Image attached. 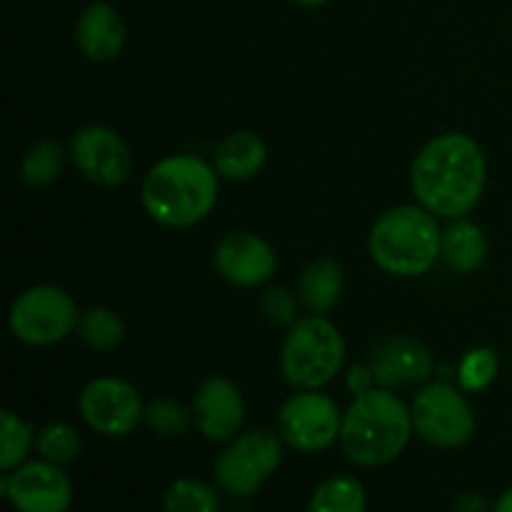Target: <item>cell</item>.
I'll use <instances>...</instances> for the list:
<instances>
[{
	"label": "cell",
	"mask_w": 512,
	"mask_h": 512,
	"mask_svg": "<svg viewBox=\"0 0 512 512\" xmlns=\"http://www.w3.org/2000/svg\"><path fill=\"white\" fill-rule=\"evenodd\" d=\"M485 180L483 148L465 133H443L425 143L410 168L418 205L448 220L465 218L480 203Z\"/></svg>",
	"instance_id": "obj_1"
},
{
	"label": "cell",
	"mask_w": 512,
	"mask_h": 512,
	"mask_svg": "<svg viewBox=\"0 0 512 512\" xmlns=\"http://www.w3.org/2000/svg\"><path fill=\"white\" fill-rule=\"evenodd\" d=\"M218 178L213 165L195 155H168L143 180L145 213L165 228H190L218 203Z\"/></svg>",
	"instance_id": "obj_2"
},
{
	"label": "cell",
	"mask_w": 512,
	"mask_h": 512,
	"mask_svg": "<svg viewBox=\"0 0 512 512\" xmlns=\"http://www.w3.org/2000/svg\"><path fill=\"white\" fill-rule=\"evenodd\" d=\"M413 413L390 388H373L355 395L345 410L340 428V448L350 463L363 468H380L400 458L410 443Z\"/></svg>",
	"instance_id": "obj_3"
},
{
	"label": "cell",
	"mask_w": 512,
	"mask_h": 512,
	"mask_svg": "<svg viewBox=\"0 0 512 512\" xmlns=\"http://www.w3.org/2000/svg\"><path fill=\"white\" fill-rule=\"evenodd\" d=\"M443 230L438 215L423 205H398L375 220L370 230V258L385 273L418 278L440 260Z\"/></svg>",
	"instance_id": "obj_4"
},
{
	"label": "cell",
	"mask_w": 512,
	"mask_h": 512,
	"mask_svg": "<svg viewBox=\"0 0 512 512\" xmlns=\"http://www.w3.org/2000/svg\"><path fill=\"white\" fill-rule=\"evenodd\" d=\"M345 363V340L323 315L300 318L290 325L280 350V370L298 390H320L335 380Z\"/></svg>",
	"instance_id": "obj_5"
},
{
	"label": "cell",
	"mask_w": 512,
	"mask_h": 512,
	"mask_svg": "<svg viewBox=\"0 0 512 512\" xmlns=\"http://www.w3.org/2000/svg\"><path fill=\"white\" fill-rule=\"evenodd\" d=\"M75 300L55 285H35L18 295L10 308V333L25 345H55L78 328Z\"/></svg>",
	"instance_id": "obj_6"
},
{
	"label": "cell",
	"mask_w": 512,
	"mask_h": 512,
	"mask_svg": "<svg viewBox=\"0 0 512 512\" xmlns=\"http://www.w3.org/2000/svg\"><path fill=\"white\" fill-rule=\"evenodd\" d=\"M283 460V435L250 430L235 438L215 460V480L233 498H248L278 470Z\"/></svg>",
	"instance_id": "obj_7"
},
{
	"label": "cell",
	"mask_w": 512,
	"mask_h": 512,
	"mask_svg": "<svg viewBox=\"0 0 512 512\" xmlns=\"http://www.w3.org/2000/svg\"><path fill=\"white\" fill-rule=\"evenodd\" d=\"M463 393L450 383L425 385L410 405L415 433L445 450L468 443L475 433V415Z\"/></svg>",
	"instance_id": "obj_8"
},
{
	"label": "cell",
	"mask_w": 512,
	"mask_h": 512,
	"mask_svg": "<svg viewBox=\"0 0 512 512\" xmlns=\"http://www.w3.org/2000/svg\"><path fill=\"white\" fill-rule=\"evenodd\" d=\"M280 435L285 443L300 453L328 450L340 438L343 415L333 398L318 390H300L288 398L278 415Z\"/></svg>",
	"instance_id": "obj_9"
},
{
	"label": "cell",
	"mask_w": 512,
	"mask_h": 512,
	"mask_svg": "<svg viewBox=\"0 0 512 512\" xmlns=\"http://www.w3.org/2000/svg\"><path fill=\"white\" fill-rule=\"evenodd\" d=\"M78 410L85 423L100 435L123 438L145 420V405L135 385L120 378L90 380L78 400Z\"/></svg>",
	"instance_id": "obj_10"
},
{
	"label": "cell",
	"mask_w": 512,
	"mask_h": 512,
	"mask_svg": "<svg viewBox=\"0 0 512 512\" xmlns=\"http://www.w3.org/2000/svg\"><path fill=\"white\" fill-rule=\"evenodd\" d=\"M70 158L90 183L103 188H118L133 173L128 143L105 125H88L78 130L70 143Z\"/></svg>",
	"instance_id": "obj_11"
},
{
	"label": "cell",
	"mask_w": 512,
	"mask_h": 512,
	"mask_svg": "<svg viewBox=\"0 0 512 512\" xmlns=\"http://www.w3.org/2000/svg\"><path fill=\"white\" fill-rule=\"evenodd\" d=\"M0 490L18 512H68L73 503L68 475L50 460L23 463L5 475Z\"/></svg>",
	"instance_id": "obj_12"
},
{
	"label": "cell",
	"mask_w": 512,
	"mask_h": 512,
	"mask_svg": "<svg viewBox=\"0 0 512 512\" xmlns=\"http://www.w3.org/2000/svg\"><path fill=\"white\" fill-rule=\"evenodd\" d=\"M220 278L240 288L265 285L278 270V255L273 245L255 233H228L213 253Z\"/></svg>",
	"instance_id": "obj_13"
},
{
	"label": "cell",
	"mask_w": 512,
	"mask_h": 512,
	"mask_svg": "<svg viewBox=\"0 0 512 512\" xmlns=\"http://www.w3.org/2000/svg\"><path fill=\"white\" fill-rule=\"evenodd\" d=\"M193 420L208 440H233L245 423V400L238 385L223 375L205 380L195 393Z\"/></svg>",
	"instance_id": "obj_14"
},
{
	"label": "cell",
	"mask_w": 512,
	"mask_h": 512,
	"mask_svg": "<svg viewBox=\"0 0 512 512\" xmlns=\"http://www.w3.org/2000/svg\"><path fill=\"white\" fill-rule=\"evenodd\" d=\"M380 388H400V385L425 383L433 373V355L420 340L393 338L380 345L370 363Z\"/></svg>",
	"instance_id": "obj_15"
},
{
	"label": "cell",
	"mask_w": 512,
	"mask_h": 512,
	"mask_svg": "<svg viewBox=\"0 0 512 512\" xmlns=\"http://www.w3.org/2000/svg\"><path fill=\"white\" fill-rule=\"evenodd\" d=\"M75 40L85 58L108 63L120 55L125 45V23L118 10L108 3H93L83 10L75 25Z\"/></svg>",
	"instance_id": "obj_16"
},
{
	"label": "cell",
	"mask_w": 512,
	"mask_h": 512,
	"mask_svg": "<svg viewBox=\"0 0 512 512\" xmlns=\"http://www.w3.org/2000/svg\"><path fill=\"white\" fill-rule=\"evenodd\" d=\"M268 163V145L250 130H235L213 153V168L225 180H250Z\"/></svg>",
	"instance_id": "obj_17"
},
{
	"label": "cell",
	"mask_w": 512,
	"mask_h": 512,
	"mask_svg": "<svg viewBox=\"0 0 512 512\" xmlns=\"http://www.w3.org/2000/svg\"><path fill=\"white\" fill-rule=\"evenodd\" d=\"M440 258L445 260L450 270L460 275L475 273L488 258V240L485 233L470 220L458 218L443 230V245H440Z\"/></svg>",
	"instance_id": "obj_18"
},
{
	"label": "cell",
	"mask_w": 512,
	"mask_h": 512,
	"mask_svg": "<svg viewBox=\"0 0 512 512\" xmlns=\"http://www.w3.org/2000/svg\"><path fill=\"white\" fill-rule=\"evenodd\" d=\"M300 303L313 315H325L343 295V268L333 258H320L305 268L298 285Z\"/></svg>",
	"instance_id": "obj_19"
},
{
	"label": "cell",
	"mask_w": 512,
	"mask_h": 512,
	"mask_svg": "<svg viewBox=\"0 0 512 512\" xmlns=\"http://www.w3.org/2000/svg\"><path fill=\"white\" fill-rule=\"evenodd\" d=\"M308 512H365V488L353 475H333L315 488Z\"/></svg>",
	"instance_id": "obj_20"
},
{
	"label": "cell",
	"mask_w": 512,
	"mask_h": 512,
	"mask_svg": "<svg viewBox=\"0 0 512 512\" xmlns=\"http://www.w3.org/2000/svg\"><path fill=\"white\" fill-rule=\"evenodd\" d=\"M75 330L90 350H100V353L118 348L125 338L123 320L108 308H88L85 313H80Z\"/></svg>",
	"instance_id": "obj_21"
},
{
	"label": "cell",
	"mask_w": 512,
	"mask_h": 512,
	"mask_svg": "<svg viewBox=\"0 0 512 512\" xmlns=\"http://www.w3.org/2000/svg\"><path fill=\"white\" fill-rule=\"evenodd\" d=\"M35 435L38 433L33 430V425L20 420L15 413L10 410L0 413V470L3 473L23 465L28 450L35 445Z\"/></svg>",
	"instance_id": "obj_22"
},
{
	"label": "cell",
	"mask_w": 512,
	"mask_h": 512,
	"mask_svg": "<svg viewBox=\"0 0 512 512\" xmlns=\"http://www.w3.org/2000/svg\"><path fill=\"white\" fill-rule=\"evenodd\" d=\"M165 512H220V495L205 480H175L163 498Z\"/></svg>",
	"instance_id": "obj_23"
},
{
	"label": "cell",
	"mask_w": 512,
	"mask_h": 512,
	"mask_svg": "<svg viewBox=\"0 0 512 512\" xmlns=\"http://www.w3.org/2000/svg\"><path fill=\"white\" fill-rule=\"evenodd\" d=\"M63 163V145L55 143V140H40L25 153L23 163H20V178L33 185V188H43V185H50L58 178Z\"/></svg>",
	"instance_id": "obj_24"
},
{
	"label": "cell",
	"mask_w": 512,
	"mask_h": 512,
	"mask_svg": "<svg viewBox=\"0 0 512 512\" xmlns=\"http://www.w3.org/2000/svg\"><path fill=\"white\" fill-rule=\"evenodd\" d=\"M83 448V438L78 430L68 423H53L45 425L38 435H35V450L40 458L50 460L55 465H68L73 463Z\"/></svg>",
	"instance_id": "obj_25"
},
{
	"label": "cell",
	"mask_w": 512,
	"mask_h": 512,
	"mask_svg": "<svg viewBox=\"0 0 512 512\" xmlns=\"http://www.w3.org/2000/svg\"><path fill=\"white\" fill-rule=\"evenodd\" d=\"M500 360L490 348H475L463 358L458 368L460 388L465 393H480L498 378Z\"/></svg>",
	"instance_id": "obj_26"
},
{
	"label": "cell",
	"mask_w": 512,
	"mask_h": 512,
	"mask_svg": "<svg viewBox=\"0 0 512 512\" xmlns=\"http://www.w3.org/2000/svg\"><path fill=\"white\" fill-rule=\"evenodd\" d=\"M145 423L155 430L158 435L165 438H173V435H183L190 425L188 410L180 408L173 400H153V403L145 408Z\"/></svg>",
	"instance_id": "obj_27"
},
{
	"label": "cell",
	"mask_w": 512,
	"mask_h": 512,
	"mask_svg": "<svg viewBox=\"0 0 512 512\" xmlns=\"http://www.w3.org/2000/svg\"><path fill=\"white\" fill-rule=\"evenodd\" d=\"M260 308H263V313L268 315L273 323L293 325L295 323V308H298V303H295V295L290 293V290L275 288V290H268V293H265Z\"/></svg>",
	"instance_id": "obj_28"
},
{
	"label": "cell",
	"mask_w": 512,
	"mask_h": 512,
	"mask_svg": "<svg viewBox=\"0 0 512 512\" xmlns=\"http://www.w3.org/2000/svg\"><path fill=\"white\" fill-rule=\"evenodd\" d=\"M375 383H378V380H375L373 370L363 368V365H355V368H350L348 380H345V385H348V390L353 395L368 393V390L375 388Z\"/></svg>",
	"instance_id": "obj_29"
},
{
	"label": "cell",
	"mask_w": 512,
	"mask_h": 512,
	"mask_svg": "<svg viewBox=\"0 0 512 512\" xmlns=\"http://www.w3.org/2000/svg\"><path fill=\"white\" fill-rule=\"evenodd\" d=\"M483 498H475V495H465L458 500V512H483Z\"/></svg>",
	"instance_id": "obj_30"
},
{
	"label": "cell",
	"mask_w": 512,
	"mask_h": 512,
	"mask_svg": "<svg viewBox=\"0 0 512 512\" xmlns=\"http://www.w3.org/2000/svg\"><path fill=\"white\" fill-rule=\"evenodd\" d=\"M493 512H512V488L505 490V493L495 500Z\"/></svg>",
	"instance_id": "obj_31"
},
{
	"label": "cell",
	"mask_w": 512,
	"mask_h": 512,
	"mask_svg": "<svg viewBox=\"0 0 512 512\" xmlns=\"http://www.w3.org/2000/svg\"><path fill=\"white\" fill-rule=\"evenodd\" d=\"M293 3H298V5H305V8H318V5H325V3H330V0H293Z\"/></svg>",
	"instance_id": "obj_32"
}]
</instances>
